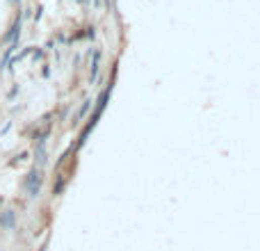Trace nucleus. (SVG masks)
I'll list each match as a JSON object with an SVG mask.
<instances>
[{
	"label": "nucleus",
	"mask_w": 260,
	"mask_h": 251,
	"mask_svg": "<svg viewBox=\"0 0 260 251\" xmlns=\"http://www.w3.org/2000/svg\"><path fill=\"white\" fill-rule=\"evenodd\" d=\"M39 185H41V173H39V169H34V171H30V176H27V181H25L27 194L36 196V192H39Z\"/></svg>",
	"instance_id": "1"
}]
</instances>
